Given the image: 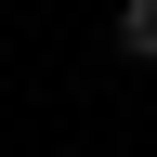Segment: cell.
<instances>
[{
	"instance_id": "6da1fadb",
	"label": "cell",
	"mask_w": 157,
	"mask_h": 157,
	"mask_svg": "<svg viewBox=\"0 0 157 157\" xmlns=\"http://www.w3.org/2000/svg\"><path fill=\"white\" fill-rule=\"evenodd\" d=\"M118 52H144V66H157V0H118Z\"/></svg>"
}]
</instances>
